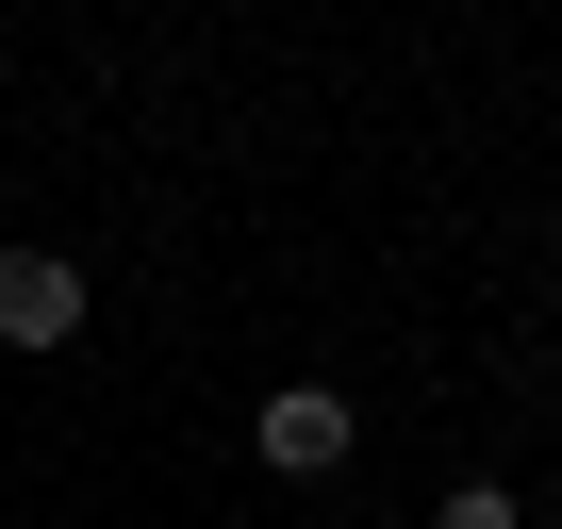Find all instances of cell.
I'll return each instance as SVG.
<instances>
[{
	"label": "cell",
	"instance_id": "6da1fadb",
	"mask_svg": "<svg viewBox=\"0 0 562 529\" xmlns=\"http://www.w3.org/2000/svg\"><path fill=\"white\" fill-rule=\"evenodd\" d=\"M348 447H364V414H348L331 381H281V397L248 414V463H265V480H348Z\"/></svg>",
	"mask_w": 562,
	"mask_h": 529
},
{
	"label": "cell",
	"instance_id": "7a4b0ae2",
	"mask_svg": "<svg viewBox=\"0 0 562 529\" xmlns=\"http://www.w3.org/2000/svg\"><path fill=\"white\" fill-rule=\"evenodd\" d=\"M0 348H83V264L67 248H0Z\"/></svg>",
	"mask_w": 562,
	"mask_h": 529
},
{
	"label": "cell",
	"instance_id": "3957f363",
	"mask_svg": "<svg viewBox=\"0 0 562 529\" xmlns=\"http://www.w3.org/2000/svg\"><path fill=\"white\" fill-rule=\"evenodd\" d=\"M430 529H529V513H513V480H447V496H430Z\"/></svg>",
	"mask_w": 562,
	"mask_h": 529
}]
</instances>
